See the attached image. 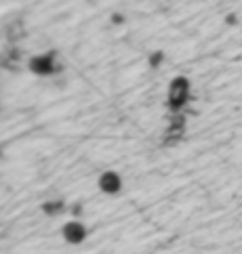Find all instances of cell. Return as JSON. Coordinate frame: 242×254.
Wrapping results in <instances>:
<instances>
[{
	"instance_id": "cell-1",
	"label": "cell",
	"mask_w": 242,
	"mask_h": 254,
	"mask_svg": "<svg viewBox=\"0 0 242 254\" xmlns=\"http://www.w3.org/2000/svg\"><path fill=\"white\" fill-rule=\"evenodd\" d=\"M64 238L68 242H72V244H78V242H82V238H84V229L78 223H70V225H66V229H64Z\"/></svg>"
},
{
	"instance_id": "cell-4",
	"label": "cell",
	"mask_w": 242,
	"mask_h": 254,
	"mask_svg": "<svg viewBox=\"0 0 242 254\" xmlns=\"http://www.w3.org/2000/svg\"><path fill=\"white\" fill-rule=\"evenodd\" d=\"M64 210V204L61 202H53V204H44V212H49V214H57Z\"/></svg>"
},
{
	"instance_id": "cell-2",
	"label": "cell",
	"mask_w": 242,
	"mask_h": 254,
	"mask_svg": "<svg viewBox=\"0 0 242 254\" xmlns=\"http://www.w3.org/2000/svg\"><path fill=\"white\" fill-rule=\"evenodd\" d=\"M99 185H101V189L105 193H114V191L120 189V179L116 177L114 172H105V175L101 177V181H99Z\"/></svg>"
},
{
	"instance_id": "cell-3",
	"label": "cell",
	"mask_w": 242,
	"mask_h": 254,
	"mask_svg": "<svg viewBox=\"0 0 242 254\" xmlns=\"http://www.w3.org/2000/svg\"><path fill=\"white\" fill-rule=\"evenodd\" d=\"M32 67L38 71V74H51L53 69H55V65H53V59L51 57H40V59H36L32 63Z\"/></svg>"
}]
</instances>
